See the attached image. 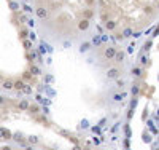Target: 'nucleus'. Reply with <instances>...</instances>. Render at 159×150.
Masks as SVG:
<instances>
[{
    "label": "nucleus",
    "mask_w": 159,
    "mask_h": 150,
    "mask_svg": "<svg viewBox=\"0 0 159 150\" xmlns=\"http://www.w3.org/2000/svg\"><path fill=\"white\" fill-rule=\"evenodd\" d=\"M118 72H116V70H111V72L110 74H108V75H110V77H115V75H116Z\"/></svg>",
    "instance_id": "obj_4"
},
{
    "label": "nucleus",
    "mask_w": 159,
    "mask_h": 150,
    "mask_svg": "<svg viewBox=\"0 0 159 150\" xmlns=\"http://www.w3.org/2000/svg\"><path fill=\"white\" fill-rule=\"evenodd\" d=\"M22 91H24V93H27V94H29V93H30V88H22Z\"/></svg>",
    "instance_id": "obj_5"
},
{
    "label": "nucleus",
    "mask_w": 159,
    "mask_h": 150,
    "mask_svg": "<svg viewBox=\"0 0 159 150\" xmlns=\"http://www.w3.org/2000/svg\"><path fill=\"white\" fill-rule=\"evenodd\" d=\"M115 54H116V53H115V50H113V48H108V50H107V53H105V56H107V57H113Z\"/></svg>",
    "instance_id": "obj_1"
},
{
    "label": "nucleus",
    "mask_w": 159,
    "mask_h": 150,
    "mask_svg": "<svg viewBox=\"0 0 159 150\" xmlns=\"http://www.w3.org/2000/svg\"><path fill=\"white\" fill-rule=\"evenodd\" d=\"M21 109H27V102H21V105H19Z\"/></svg>",
    "instance_id": "obj_3"
},
{
    "label": "nucleus",
    "mask_w": 159,
    "mask_h": 150,
    "mask_svg": "<svg viewBox=\"0 0 159 150\" xmlns=\"http://www.w3.org/2000/svg\"><path fill=\"white\" fill-rule=\"evenodd\" d=\"M3 86H5V88H11L13 83H11V81H5V83H3Z\"/></svg>",
    "instance_id": "obj_2"
}]
</instances>
